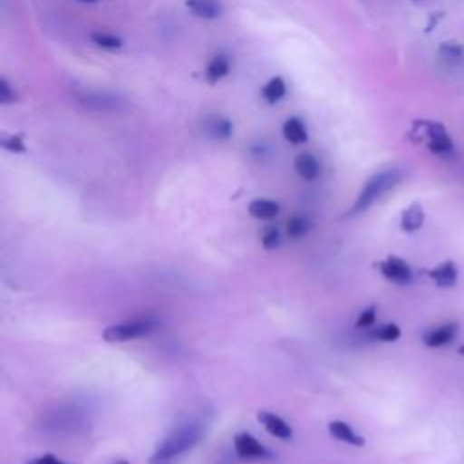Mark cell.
Returning a JSON list of instances; mask_svg holds the SVG:
<instances>
[{
  "label": "cell",
  "mask_w": 464,
  "mask_h": 464,
  "mask_svg": "<svg viewBox=\"0 0 464 464\" xmlns=\"http://www.w3.org/2000/svg\"><path fill=\"white\" fill-rule=\"evenodd\" d=\"M203 426L199 420H185L176 426L156 448L149 464H176L201 439Z\"/></svg>",
  "instance_id": "obj_1"
},
{
  "label": "cell",
  "mask_w": 464,
  "mask_h": 464,
  "mask_svg": "<svg viewBox=\"0 0 464 464\" xmlns=\"http://www.w3.org/2000/svg\"><path fill=\"white\" fill-rule=\"evenodd\" d=\"M402 178H404V172L401 169H397V167L386 169V170H381V172L373 174L364 183L362 190L359 192V196H357L350 214H361V212L368 210L377 199H381L386 192H390L395 185H399Z\"/></svg>",
  "instance_id": "obj_2"
},
{
  "label": "cell",
  "mask_w": 464,
  "mask_h": 464,
  "mask_svg": "<svg viewBox=\"0 0 464 464\" xmlns=\"http://www.w3.org/2000/svg\"><path fill=\"white\" fill-rule=\"evenodd\" d=\"M413 136L417 141H424L428 150L437 156H451L455 152L453 140L448 134L446 127L439 121L419 120L413 123Z\"/></svg>",
  "instance_id": "obj_3"
},
{
  "label": "cell",
  "mask_w": 464,
  "mask_h": 464,
  "mask_svg": "<svg viewBox=\"0 0 464 464\" xmlns=\"http://www.w3.org/2000/svg\"><path fill=\"white\" fill-rule=\"evenodd\" d=\"M152 330L150 321L147 319H134V321H125L120 324H111L109 328L103 330V339L107 343H125L136 337H141Z\"/></svg>",
  "instance_id": "obj_4"
},
{
  "label": "cell",
  "mask_w": 464,
  "mask_h": 464,
  "mask_svg": "<svg viewBox=\"0 0 464 464\" xmlns=\"http://www.w3.org/2000/svg\"><path fill=\"white\" fill-rule=\"evenodd\" d=\"M377 268L379 272L392 283H397V285H406L411 281L413 274H411V268L410 265L401 259V257H395V256H390L382 261L377 263Z\"/></svg>",
  "instance_id": "obj_5"
},
{
  "label": "cell",
  "mask_w": 464,
  "mask_h": 464,
  "mask_svg": "<svg viewBox=\"0 0 464 464\" xmlns=\"http://www.w3.org/2000/svg\"><path fill=\"white\" fill-rule=\"evenodd\" d=\"M234 450L241 459H263L266 457V450L261 442L246 431H241L234 437Z\"/></svg>",
  "instance_id": "obj_6"
},
{
  "label": "cell",
  "mask_w": 464,
  "mask_h": 464,
  "mask_svg": "<svg viewBox=\"0 0 464 464\" xmlns=\"http://www.w3.org/2000/svg\"><path fill=\"white\" fill-rule=\"evenodd\" d=\"M457 330L459 328H457L455 323H444V324L435 326L430 332H426L422 335V341H424V344L428 348H440V346H444V344L453 341V337L457 335Z\"/></svg>",
  "instance_id": "obj_7"
},
{
  "label": "cell",
  "mask_w": 464,
  "mask_h": 464,
  "mask_svg": "<svg viewBox=\"0 0 464 464\" xmlns=\"http://www.w3.org/2000/svg\"><path fill=\"white\" fill-rule=\"evenodd\" d=\"M428 277L440 288H450L457 283L459 277V270L457 265L453 261H442L437 266H433L431 270H428Z\"/></svg>",
  "instance_id": "obj_8"
},
{
  "label": "cell",
  "mask_w": 464,
  "mask_h": 464,
  "mask_svg": "<svg viewBox=\"0 0 464 464\" xmlns=\"http://www.w3.org/2000/svg\"><path fill=\"white\" fill-rule=\"evenodd\" d=\"M257 420L263 424V428L277 437V439H290L292 437V428L281 419L277 417L276 413H270V411H259L257 413Z\"/></svg>",
  "instance_id": "obj_9"
},
{
  "label": "cell",
  "mask_w": 464,
  "mask_h": 464,
  "mask_svg": "<svg viewBox=\"0 0 464 464\" xmlns=\"http://www.w3.org/2000/svg\"><path fill=\"white\" fill-rule=\"evenodd\" d=\"M80 102L85 107L98 109V111H114L121 105L118 96H112V94H107V92H85V94L80 96Z\"/></svg>",
  "instance_id": "obj_10"
},
{
  "label": "cell",
  "mask_w": 464,
  "mask_h": 464,
  "mask_svg": "<svg viewBox=\"0 0 464 464\" xmlns=\"http://www.w3.org/2000/svg\"><path fill=\"white\" fill-rule=\"evenodd\" d=\"M185 5L190 13L207 20H214L223 13V5L219 0H187Z\"/></svg>",
  "instance_id": "obj_11"
},
{
  "label": "cell",
  "mask_w": 464,
  "mask_h": 464,
  "mask_svg": "<svg viewBox=\"0 0 464 464\" xmlns=\"http://www.w3.org/2000/svg\"><path fill=\"white\" fill-rule=\"evenodd\" d=\"M294 167L297 170V174L308 181L315 179L319 176V161L317 158L312 154V152H301L295 156V161H294Z\"/></svg>",
  "instance_id": "obj_12"
},
{
  "label": "cell",
  "mask_w": 464,
  "mask_h": 464,
  "mask_svg": "<svg viewBox=\"0 0 464 464\" xmlns=\"http://www.w3.org/2000/svg\"><path fill=\"white\" fill-rule=\"evenodd\" d=\"M205 130L216 140H227V138L232 136L234 127H232L230 120H227L219 114H214V116H208L205 120Z\"/></svg>",
  "instance_id": "obj_13"
},
{
  "label": "cell",
  "mask_w": 464,
  "mask_h": 464,
  "mask_svg": "<svg viewBox=\"0 0 464 464\" xmlns=\"http://www.w3.org/2000/svg\"><path fill=\"white\" fill-rule=\"evenodd\" d=\"M248 214L256 219H272L279 214V205L272 199L266 198H257L254 201H250L248 205Z\"/></svg>",
  "instance_id": "obj_14"
},
{
  "label": "cell",
  "mask_w": 464,
  "mask_h": 464,
  "mask_svg": "<svg viewBox=\"0 0 464 464\" xmlns=\"http://www.w3.org/2000/svg\"><path fill=\"white\" fill-rule=\"evenodd\" d=\"M424 223V210L420 203H411L408 208H404L401 216V228L404 232H415L422 227Z\"/></svg>",
  "instance_id": "obj_15"
},
{
  "label": "cell",
  "mask_w": 464,
  "mask_h": 464,
  "mask_svg": "<svg viewBox=\"0 0 464 464\" xmlns=\"http://www.w3.org/2000/svg\"><path fill=\"white\" fill-rule=\"evenodd\" d=\"M283 136H285L286 141H290V143H294V145L304 143V141L308 140V132H306L304 123H303L299 118H295V116L288 118V120L283 123Z\"/></svg>",
  "instance_id": "obj_16"
},
{
  "label": "cell",
  "mask_w": 464,
  "mask_h": 464,
  "mask_svg": "<svg viewBox=\"0 0 464 464\" xmlns=\"http://www.w3.org/2000/svg\"><path fill=\"white\" fill-rule=\"evenodd\" d=\"M328 430H330V433L335 437V439H339V440H343V442H348V444H352V446H364V439L361 437V435H357L346 422H343V420H332L330 424H328Z\"/></svg>",
  "instance_id": "obj_17"
},
{
  "label": "cell",
  "mask_w": 464,
  "mask_h": 464,
  "mask_svg": "<svg viewBox=\"0 0 464 464\" xmlns=\"http://www.w3.org/2000/svg\"><path fill=\"white\" fill-rule=\"evenodd\" d=\"M230 71V62L227 56H214L205 71L208 83H218L221 78H225Z\"/></svg>",
  "instance_id": "obj_18"
},
{
  "label": "cell",
  "mask_w": 464,
  "mask_h": 464,
  "mask_svg": "<svg viewBox=\"0 0 464 464\" xmlns=\"http://www.w3.org/2000/svg\"><path fill=\"white\" fill-rule=\"evenodd\" d=\"M286 92V83L281 76H274L270 78L265 85H263V91H261V96L266 103H277Z\"/></svg>",
  "instance_id": "obj_19"
},
{
  "label": "cell",
  "mask_w": 464,
  "mask_h": 464,
  "mask_svg": "<svg viewBox=\"0 0 464 464\" xmlns=\"http://www.w3.org/2000/svg\"><path fill=\"white\" fill-rule=\"evenodd\" d=\"M92 42L96 44V45H100V47H103V49H120L121 45H123V40L121 38H118V36H114V34H111V33H102V31H98V33H92Z\"/></svg>",
  "instance_id": "obj_20"
},
{
  "label": "cell",
  "mask_w": 464,
  "mask_h": 464,
  "mask_svg": "<svg viewBox=\"0 0 464 464\" xmlns=\"http://www.w3.org/2000/svg\"><path fill=\"white\" fill-rule=\"evenodd\" d=\"M373 337L379 339V341L392 343V341H397V339L401 337V328H399L395 323H388V324L379 326V328L373 332Z\"/></svg>",
  "instance_id": "obj_21"
},
{
  "label": "cell",
  "mask_w": 464,
  "mask_h": 464,
  "mask_svg": "<svg viewBox=\"0 0 464 464\" xmlns=\"http://www.w3.org/2000/svg\"><path fill=\"white\" fill-rule=\"evenodd\" d=\"M462 53H464V49L457 42H444L439 47V54L444 60H453L455 62V60H459L462 56Z\"/></svg>",
  "instance_id": "obj_22"
},
{
  "label": "cell",
  "mask_w": 464,
  "mask_h": 464,
  "mask_svg": "<svg viewBox=\"0 0 464 464\" xmlns=\"http://www.w3.org/2000/svg\"><path fill=\"white\" fill-rule=\"evenodd\" d=\"M0 145H2V149L11 150V152H25V145H24L22 138L14 136V134H2Z\"/></svg>",
  "instance_id": "obj_23"
},
{
  "label": "cell",
  "mask_w": 464,
  "mask_h": 464,
  "mask_svg": "<svg viewBox=\"0 0 464 464\" xmlns=\"http://www.w3.org/2000/svg\"><path fill=\"white\" fill-rule=\"evenodd\" d=\"M306 230H308V221L301 216H294L286 225V232L290 237H301Z\"/></svg>",
  "instance_id": "obj_24"
},
{
  "label": "cell",
  "mask_w": 464,
  "mask_h": 464,
  "mask_svg": "<svg viewBox=\"0 0 464 464\" xmlns=\"http://www.w3.org/2000/svg\"><path fill=\"white\" fill-rule=\"evenodd\" d=\"M18 100L14 89L11 87V83L7 82V78H0V103L4 105H9V103H14Z\"/></svg>",
  "instance_id": "obj_25"
},
{
  "label": "cell",
  "mask_w": 464,
  "mask_h": 464,
  "mask_svg": "<svg viewBox=\"0 0 464 464\" xmlns=\"http://www.w3.org/2000/svg\"><path fill=\"white\" fill-rule=\"evenodd\" d=\"M261 243L265 248H276L279 245V232L276 227H266L261 236Z\"/></svg>",
  "instance_id": "obj_26"
},
{
  "label": "cell",
  "mask_w": 464,
  "mask_h": 464,
  "mask_svg": "<svg viewBox=\"0 0 464 464\" xmlns=\"http://www.w3.org/2000/svg\"><path fill=\"white\" fill-rule=\"evenodd\" d=\"M375 323V306H368V308H364L361 314H359V317H357V321H355V326L357 328H368V326H372Z\"/></svg>",
  "instance_id": "obj_27"
},
{
  "label": "cell",
  "mask_w": 464,
  "mask_h": 464,
  "mask_svg": "<svg viewBox=\"0 0 464 464\" xmlns=\"http://www.w3.org/2000/svg\"><path fill=\"white\" fill-rule=\"evenodd\" d=\"M29 464H65V462H62V460H58L54 455H42V457H38V459H34V460H31Z\"/></svg>",
  "instance_id": "obj_28"
},
{
  "label": "cell",
  "mask_w": 464,
  "mask_h": 464,
  "mask_svg": "<svg viewBox=\"0 0 464 464\" xmlns=\"http://www.w3.org/2000/svg\"><path fill=\"white\" fill-rule=\"evenodd\" d=\"M111 464H129V462L123 460V459H120V460H114V462H111Z\"/></svg>",
  "instance_id": "obj_29"
},
{
  "label": "cell",
  "mask_w": 464,
  "mask_h": 464,
  "mask_svg": "<svg viewBox=\"0 0 464 464\" xmlns=\"http://www.w3.org/2000/svg\"><path fill=\"white\" fill-rule=\"evenodd\" d=\"M459 353L464 357V344H460V346H459Z\"/></svg>",
  "instance_id": "obj_30"
},
{
  "label": "cell",
  "mask_w": 464,
  "mask_h": 464,
  "mask_svg": "<svg viewBox=\"0 0 464 464\" xmlns=\"http://www.w3.org/2000/svg\"><path fill=\"white\" fill-rule=\"evenodd\" d=\"M80 2H100V0H80Z\"/></svg>",
  "instance_id": "obj_31"
}]
</instances>
